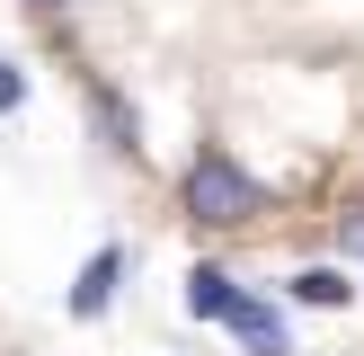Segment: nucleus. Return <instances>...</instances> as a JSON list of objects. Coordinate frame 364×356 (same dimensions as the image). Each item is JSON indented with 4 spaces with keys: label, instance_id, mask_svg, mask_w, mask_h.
<instances>
[{
    "label": "nucleus",
    "instance_id": "2",
    "mask_svg": "<svg viewBox=\"0 0 364 356\" xmlns=\"http://www.w3.org/2000/svg\"><path fill=\"white\" fill-rule=\"evenodd\" d=\"M231 330L249 338V356H294V330H284V312H276V303H258V294L231 312Z\"/></svg>",
    "mask_w": 364,
    "mask_h": 356
},
{
    "label": "nucleus",
    "instance_id": "5",
    "mask_svg": "<svg viewBox=\"0 0 364 356\" xmlns=\"http://www.w3.org/2000/svg\"><path fill=\"white\" fill-rule=\"evenodd\" d=\"M240 303H249V294L223 276V267H196V276H187V312H196V320H231Z\"/></svg>",
    "mask_w": 364,
    "mask_h": 356
},
{
    "label": "nucleus",
    "instance_id": "3",
    "mask_svg": "<svg viewBox=\"0 0 364 356\" xmlns=\"http://www.w3.org/2000/svg\"><path fill=\"white\" fill-rule=\"evenodd\" d=\"M89 116H98V134H107V152H124V160L142 152V134H134V107H124L116 89H107V80H89Z\"/></svg>",
    "mask_w": 364,
    "mask_h": 356
},
{
    "label": "nucleus",
    "instance_id": "4",
    "mask_svg": "<svg viewBox=\"0 0 364 356\" xmlns=\"http://www.w3.org/2000/svg\"><path fill=\"white\" fill-rule=\"evenodd\" d=\"M116 276H124V249H98V258L80 267V285H71V312L98 320V312H107V294H116Z\"/></svg>",
    "mask_w": 364,
    "mask_h": 356
},
{
    "label": "nucleus",
    "instance_id": "6",
    "mask_svg": "<svg viewBox=\"0 0 364 356\" xmlns=\"http://www.w3.org/2000/svg\"><path fill=\"white\" fill-rule=\"evenodd\" d=\"M294 294H302V303H320V312H329V303H347L355 285H347V267H311V276H294Z\"/></svg>",
    "mask_w": 364,
    "mask_h": 356
},
{
    "label": "nucleus",
    "instance_id": "7",
    "mask_svg": "<svg viewBox=\"0 0 364 356\" xmlns=\"http://www.w3.org/2000/svg\"><path fill=\"white\" fill-rule=\"evenodd\" d=\"M18 98H27V80H18V63H0V116H9Z\"/></svg>",
    "mask_w": 364,
    "mask_h": 356
},
{
    "label": "nucleus",
    "instance_id": "8",
    "mask_svg": "<svg viewBox=\"0 0 364 356\" xmlns=\"http://www.w3.org/2000/svg\"><path fill=\"white\" fill-rule=\"evenodd\" d=\"M36 9H63V0H36Z\"/></svg>",
    "mask_w": 364,
    "mask_h": 356
},
{
    "label": "nucleus",
    "instance_id": "1",
    "mask_svg": "<svg viewBox=\"0 0 364 356\" xmlns=\"http://www.w3.org/2000/svg\"><path fill=\"white\" fill-rule=\"evenodd\" d=\"M258 205H267V187L231 152H196L187 160V214H196V223H249Z\"/></svg>",
    "mask_w": 364,
    "mask_h": 356
}]
</instances>
